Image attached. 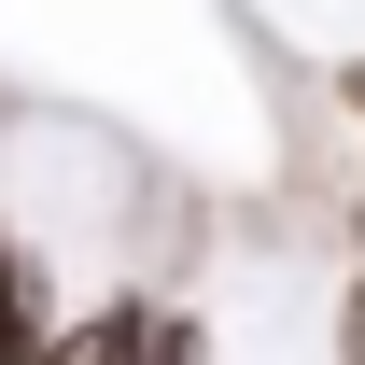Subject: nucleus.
<instances>
[{"label":"nucleus","mask_w":365,"mask_h":365,"mask_svg":"<svg viewBox=\"0 0 365 365\" xmlns=\"http://www.w3.org/2000/svg\"><path fill=\"white\" fill-rule=\"evenodd\" d=\"M43 351H56V295L29 267V239L0 225V365H43Z\"/></svg>","instance_id":"obj_1"},{"label":"nucleus","mask_w":365,"mask_h":365,"mask_svg":"<svg viewBox=\"0 0 365 365\" xmlns=\"http://www.w3.org/2000/svg\"><path fill=\"white\" fill-rule=\"evenodd\" d=\"M351 365H365V253H351Z\"/></svg>","instance_id":"obj_2"}]
</instances>
